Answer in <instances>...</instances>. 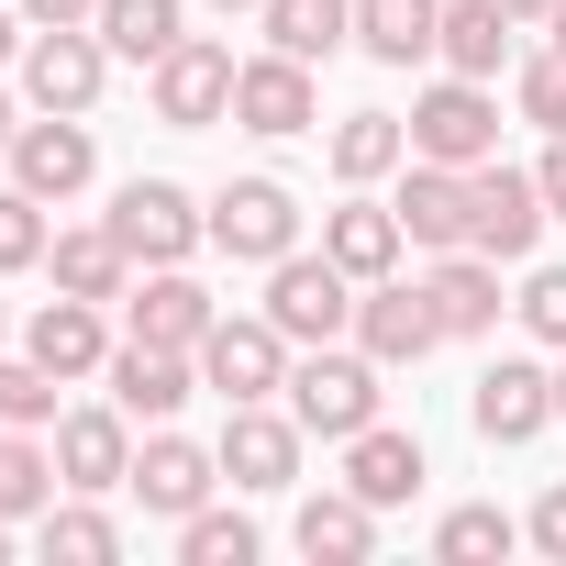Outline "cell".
<instances>
[{"instance_id": "cell-40", "label": "cell", "mask_w": 566, "mask_h": 566, "mask_svg": "<svg viewBox=\"0 0 566 566\" xmlns=\"http://www.w3.org/2000/svg\"><path fill=\"white\" fill-rule=\"evenodd\" d=\"M23 23H101V0H23Z\"/></svg>"}, {"instance_id": "cell-5", "label": "cell", "mask_w": 566, "mask_h": 566, "mask_svg": "<svg viewBox=\"0 0 566 566\" xmlns=\"http://www.w3.org/2000/svg\"><path fill=\"white\" fill-rule=\"evenodd\" d=\"M411 156H433V167H489L500 156V101H489V78H433L422 101H411Z\"/></svg>"}, {"instance_id": "cell-8", "label": "cell", "mask_w": 566, "mask_h": 566, "mask_svg": "<svg viewBox=\"0 0 566 566\" xmlns=\"http://www.w3.org/2000/svg\"><path fill=\"white\" fill-rule=\"evenodd\" d=\"M101 78H112L101 23H34V45H23V101L34 112H90Z\"/></svg>"}, {"instance_id": "cell-6", "label": "cell", "mask_w": 566, "mask_h": 566, "mask_svg": "<svg viewBox=\"0 0 566 566\" xmlns=\"http://www.w3.org/2000/svg\"><path fill=\"white\" fill-rule=\"evenodd\" d=\"M544 222H555V211H544V178H533V167H500V156L467 167V244H478V255L522 266V255L544 244Z\"/></svg>"}, {"instance_id": "cell-14", "label": "cell", "mask_w": 566, "mask_h": 566, "mask_svg": "<svg viewBox=\"0 0 566 566\" xmlns=\"http://www.w3.org/2000/svg\"><path fill=\"white\" fill-rule=\"evenodd\" d=\"M123 489H134V500H145L156 522H189V511H200V500L222 489V455H211V444H189V433H145V444H134V478H123Z\"/></svg>"}, {"instance_id": "cell-38", "label": "cell", "mask_w": 566, "mask_h": 566, "mask_svg": "<svg viewBox=\"0 0 566 566\" xmlns=\"http://www.w3.org/2000/svg\"><path fill=\"white\" fill-rule=\"evenodd\" d=\"M522 544H533V555H555V566H566V478H555V489H544V500H533V522H522Z\"/></svg>"}, {"instance_id": "cell-16", "label": "cell", "mask_w": 566, "mask_h": 566, "mask_svg": "<svg viewBox=\"0 0 566 566\" xmlns=\"http://www.w3.org/2000/svg\"><path fill=\"white\" fill-rule=\"evenodd\" d=\"M211 323H222V301L200 290L189 266H145V290H123V334H145V345H189L200 356Z\"/></svg>"}, {"instance_id": "cell-30", "label": "cell", "mask_w": 566, "mask_h": 566, "mask_svg": "<svg viewBox=\"0 0 566 566\" xmlns=\"http://www.w3.org/2000/svg\"><path fill=\"white\" fill-rule=\"evenodd\" d=\"M34 544H45L56 566H112V555H123V522L90 511V489H78V500H45V511H34Z\"/></svg>"}, {"instance_id": "cell-45", "label": "cell", "mask_w": 566, "mask_h": 566, "mask_svg": "<svg viewBox=\"0 0 566 566\" xmlns=\"http://www.w3.org/2000/svg\"><path fill=\"white\" fill-rule=\"evenodd\" d=\"M211 12H266V0H211Z\"/></svg>"}, {"instance_id": "cell-34", "label": "cell", "mask_w": 566, "mask_h": 566, "mask_svg": "<svg viewBox=\"0 0 566 566\" xmlns=\"http://www.w3.org/2000/svg\"><path fill=\"white\" fill-rule=\"evenodd\" d=\"M56 367H34V356H0V433H34V422H56Z\"/></svg>"}, {"instance_id": "cell-44", "label": "cell", "mask_w": 566, "mask_h": 566, "mask_svg": "<svg viewBox=\"0 0 566 566\" xmlns=\"http://www.w3.org/2000/svg\"><path fill=\"white\" fill-rule=\"evenodd\" d=\"M544 34H555V45H566V0H555V12H544Z\"/></svg>"}, {"instance_id": "cell-48", "label": "cell", "mask_w": 566, "mask_h": 566, "mask_svg": "<svg viewBox=\"0 0 566 566\" xmlns=\"http://www.w3.org/2000/svg\"><path fill=\"white\" fill-rule=\"evenodd\" d=\"M0 334H12V312H0Z\"/></svg>"}, {"instance_id": "cell-41", "label": "cell", "mask_w": 566, "mask_h": 566, "mask_svg": "<svg viewBox=\"0 0 566 566\" xmlns=\"http://www.w3.org/2000/svg\"><path fill=\"white\" fill-rule=\"evenodd\" d=\"M23 45H34V34H23L12 12H0V67H23Z\"/></svg>"}, {"instance_id": "cell-27", "label": "cell", "mask_w": 566, "mask_h": 566, "mask_svg": "<svg viewBox=\"0 0 566 566\" xmlns=\"http://www.w3.org/2000/svg\"><path fill=\"white\" fill-rule=\"evenodd\" d=\"M411 167V123L400 112H345L334 123V178L345 189H378V178H400Z\"/></svg>"}, {"instance_id": "cell-3", "label": "cell", "mask_w": 566, "mask_h": 566, "mask_svg": "<svg viewBox=\"0 0 566 566\" xmlns=\"http://www.w3.org/2000/svg\"><path fill=\"white\" fill-rule=\"evenodd\" d=\"M233 45H211V34H178L156 67H145V90H156V123L167 134H211V123H233Z\"/></svg>"}, {"instance_id": "cell-10", "label": "cell", "mask_w": 566, "mask_h": 566, "mask_svg": "<svg viewBox=\"0 0 566 566\" xmlns=\"http://www.w3.org/2000/svg\"><path fill=\"white\" fill-rule=\"evenodd\" d=\"M301 444H312V433L277 411V400H222V444H211V455H222L233 489H290V478H301Z\"/></svg>"}, {"instance_id": "cell-23", "label": "cell", "mask_w": 566, "mask_h": 566, "mask_svg": "<svg viewBox=\"0 0 566 566\" xmlns=\"http://www.w3.org/2000/svg\"><path fill=\"white\" fill-rule=\"evenodd\" d=\"M45 266H56L67 301H123V290H134V255H123L112 222H67V233L45 244Z\"/></svg>"}, {"instance_id": "cell-43", "label": "cell", "mask_w": 566, "mask_h": 566, "mask_svg": "<svg viewBox=\"0 0 566 566\" xmlns=\"http://www.w3.org/2000/svg\"><path fill=\"white\" fill-rule=\"evenodd\" d=\"M12 134H23V123H12V101H0V156H12Z\"/></svg>"}, {"instance_id": "cell-31", "label": "cell", "mask_w": 566, "mask_h": 566, "mask_svg": "<svg viewBox=\"0 0 566 566\" xmlns=\"http://www.w3.org/2000/svg\"><path fill=\"white\" fill-rule=\"evenodd\" d=\"M178 23H189V0H101V45L134 56V67H156L178 45Z\"/></svg>"}, {"instance_id": "cell-18", "label": "cell", "mask_w": 566, "mask_h": 566, "mask_svg": "<svg viewBox=\"0 0 566 566\" xmlns=\"http://www.w3.org/2000/svg\"><path fill=\"white\" fill-rule=\"evenodd\" d=\"M467 422H478L489 444H533V433L555 422V367H533V356H500V367L478 378Z\"/></svg>"}, {"instance_id": "cell-32", "label": "cell", "mask_w": 566, "mask_h": 566, "mask_svg": "<svg viewBox=\"0 0 566 566\" xmlns=\"http://www.w3.org/2000/svg\"><path fill=\"white\" fill-rule=\"evenodd\" d=\"M511 544H522V522H511L500 500H467V511L433 522V555H444V566H500Z\"/></svg>"}, {"instance_id": "cell-20", "label": "cell", "mask_w": 566, "mask_h": 566, "mask_svg": "<svg viewBox=\"0 0 566 566\" xmlns=\"http://www.w3.org/2000/svg\"><path fill=\"white\" fill-rule=\"evenodd\" d=\"M422 290H433L444 345H455V334H500V312H511V301H500V255H478V244H444Z\"/></svg>"}, {"instance_id": "cell-33", "label": "cell", "mask_w": 566, "mask_h": 566, "mask_svg": "<svg viewBox=\"0 0 566 566\" xmlns=\"http://www.w3.org/2000/svg\"><path fill=\"white\" fill-rule=\"evenodd\" d=\"M178 555H189V566H255V522H244V511H211V500H200V511L178 522Z\"/></svg>"}, {"instance_id": "cell-12", "label": "cell", "mask_w": 566, "mask_h": 566, "mask_svg": "<svg viewBox=\"0 0 566 566\" xmlns=\"http://www.w3.org/2000/svg\"><path fill=\"white\" fill-rule=\"evenodd\" d=\"M356 345H367L378 367H422V356L444 345L433 290H422V277H367V290H356Z\"/></svg>"}, {"instance_id": "cell-9", "label": "cell", "mask_w": 566, "mask_h": 566, "mask_svg": "<svg viewBox=\"0 0 566 566\" xmlns=\"http://www.w3.org/2000/svg\"><path fill=\"white\" fill-rule=\"evenodd\" d=\"M211 244L233 266H277V255L301 244V200L277 189V178H222L211 189Z\"/></svg>"}, {"instance_id": "cell-24", "label": "cell", "mask_w": 566, "mask_h": 566, "mask_svg": "<svg viewBox=\"0 0 566 566\" xmlns=\"http://www.w3.org/2000/svg\"><path fill=\"white\" fill-rule=\"evenodd\" d=\"M345 489H356V500H378V511H400V500L422 489V433H400V422H367V433L345 444Z\"/></svg>"}, {"instance_id": "cell-36", "label": "cell", "mask_w": 566, "mask_h": 566, "mask_svg": "<svg viewBox=\"0 0 566 566\" xmlns=\"http://www.w3.org/2000/svg\"><path fill=\"white\" fill-rule=\"evenodd\" d=\"M45 200L34 189H0V277H12V266H45Z\"/></svg>"}, {"instance_id": "cell-2", "label": "cell", "mask_w": 566, "mask_h": 566, "mask_svg": "<svg viewBox=\"0 0 566 566\" xmlns=\"http://www.w3.org/2000/svg\"><path fill=\"white\" fill-rule=\"evenodd\" d=\"M266 323L290 334V345H345L356 334V277L334 255H301L290 244V255L266 266Z\"/></svg>"}, {"instance_id": "cell-22", "label": "cell", "mask_w": 566, "mask_h": 566, "mask_svg": "<svg viewBox=\"0 0 566 566\" xmlns=\"http://www.w3.org/2000/svg\"><path fill=\"white\" fill-rule=\"evenodd\" d=\"M400 233L422 244V255H444V244H467V167H433V156H411L400 167Z\"/></svg>"}, {"instance_id": "cell-37", "label": "cell", "mask_w": 566, "mask_h": 566, "mask_svg": "<svg viewBox=\"0 0 566 566\" xmlns=\"http://www.w3.org/2000/svg\"><path fill=\"white\" fill-rule=\"evenodd\" d=\"M511 312L533 323V345H555V356H566V266H533V277H522V301H511Z\"/></svg>"}, {"instance_id": "cell-26", "label": "cell", "mask_w": 566, "mask_h": 566, "mask_svg": "<svg viewBox=\"0 0 566 566\" xmlns=\"http://www.w3.org/2000/svg\"><path fill=\"white\" fill-rule=\"evenodd\" d=\"M356 45L378 67H422L444 45V0H356Z\"/></svg>"}, {"instance_id": "cell-25", "label": "cell", "mask_w": 566, "mask_h": 566, "mask_svg": "<svg viewBox=\"0 0 566 566\" xmlns=\"http://www.w3.org/2000/svg\"><path fill=\"white\" fill-rule=\"evenodd\" d=\"M301 555L312 566H356V555H378V500H356V489H323V500H301Z\"/></svg>"}, {"instance_id": "cell-39", "label": "cell", "mask_w": 566, "mask_h": 566, "mask_svg": "<svg viewBox=\"0 0 566 566\" xmlns=\"http://www.w3.org/2000/svg\"><path fill=\"white\" fill-rule=\"evenodd\" d=\"M533 178H544V211H555V222H566V134H555V145H544V167H533Z\"/></svg>"}, {"instance_id": "cell-28", "label": "cell", "mask_w": 566, "mask_h": 566, "mask_svg": "<svg viewBox=\"0 0 566 566\" xmlns=\"http://www.w3.org/2000/svg\"><path fill=\"white\" fill-rule=\"evenodd\" d=\"M266 45L277 56H301V67H323L334 45H356V0H266Z\"/></svg>"}, {"instance_id": "cell-17", "label": "cell", "mask_w": 566, "mask_h": 566, "mask_svg": "<svg viewBox=\"0 0 566 566\" xmlns=\"http://www.w3.org/2000/svg\"><path fill=\"white\" fill-rule=\"evenodd\" d=\"M101 378H112V400H123L134 422H167V411L200 389V356H189V345H145V334H123Z\"/></svg>"}, {"instance_id": "cell-19", "label": "cell", "mask_w": 566, "mask_h": 566, "mask_svg": "<svg viewBox=\"0 0 566 566\" xmlns=\"http://www.w3.org/2000/svg\"><path fill=\"white\" fill-rule=\"evenodd\" d=\"M101 312H112V301H67V290H56V301L23 323V356L56 367V378H101V367H112V323H101Z\"/></svg>"}, {"instance_id": "cell-7", "label": "cell", "mask_w": 566, "mask_h": 566, "mask_svg": "<svg viewBox=\"0 0 566 566\" xmlns=\"http://www.w3.org/2000/svg\"><path fill=\"white\" fill-rule=\"evenodd\" d=\"M200 389H222V400H277V389H290V334H277L266 312H222V323L200 334Z\"/></svg>"}, {"instance_id": "cell-13", "label": "cell", "mask_w": 566, "mask_h": 566, "mask_svg": "<svg viewBox=\"0 0 566 566\" xmlns=\"http://www.w3.org/2000/svg\"><path fill=\"white\" fill-rule=\"evenodd\" d=\"M233 123H244V134H266V145L312 134V123H323L312 67H301V56H277V45H266V56H244V67H233Z\"/></svg>"}, {"instance_id": "cell-47", "label": "cell", "mask_w": 566, "mask_h": 566, "mask_svg": "<svg viewBox=\"0 0 566 566\" xmlns=\"http://www.w3.org/2000/svg\"><path fill=\"white\" fill-rule=\"evenodd\" d=\"M555 422H566V367H555Z\"/></svg>"}, {"instance_id": "cell-46", "label": "cell", "mask_w": 566, "mask_h": 566, "mask_svg": "<svg viewBox=\"0 0 566 566\" xmlns=\"http://www.w3.org/2000/svg\"><path fill=\"white\" fill-rule=\"evenodd\" d=\"M12 533H23V522H12V511H0V555H12Z\"/></svg>"}, {"instance_id": "cell-1", "label": "cell", "mask_w": 566, "mask_h": 566, "mask_svg": "<svg viewBox=\"0 0 566 566\" xmlns=\"http://www.w3.org/2000/svg\"><path fill=\"white\" fill-rule=\"evenodd\" d=\"M378 378H389V367H378L367 345H356V356H345V345H301V356H290V422L323 433V444H356V433L378 422V400H389Z\"/></svg>"}, {"instance_id": "cell-42", "label": "cell", "mask_w": 566, "mask_h": 566, "mask_svg": "<svg viewBox=\"0 0 566 566\" xmlns=\"http://www.w3.org/2000/svg\"><path fill=\"white\" fill-rule=\"evenodd\" d=\"M500 12H511V23H544V12H555V0H500Z\"/></svg>"}, {"instance_id": "cell-21", "label": "cell", "mask_w": 566, "mask_h": 566, "mask_svg": "<svg viewBox=\"0 0 566 566\" xmlns=\"http://www.w3.org/2000/svg\"><path fill=\"white\" fill-rule=\"evenodd\" d=\"M323 255L367 290V277H400L411 233H400V211H389V200H345V211H323Z\"/></svg>"}, {"instance_id": "cell-29", "label": "cell", "mask_w": 566, "mask_h": 566, "mask_svg": "<svg viewBox=\"0 0 566 566\" xmlns=\"http://www.w3.org/2000/svg\"><path fill=\"white\" fill-rule=\"evenodd\" d=\"M455 78H500L511 67V12L500 0H444V45H433Z\"/></svg>"}, {"instance_id": "cell-11", "label": "cell", "mask_w": 566, "mask_h": 566, "mask_svg": "<svg viewBox=\"0 0 566 566\" xmlns=\"http://www.w3.org/2000/svg\"><path fill=\"white\" fill-rule=\"evenodd\" d=\"M90 178H101L90 112H34V123L12 134V189H34V200H78Z\"/></svg>"}, {"instance_id": "cell-35", "label": "cell", "mask_w": 566, "mask_h": 566, "mask_svg": "<svg viewBox=\"0 0 566 566\" xmlns=\"http://www.w3.org/2000/svg\"><path fill=\"white\" fill-rule=\"evenodd\" d=\"M511 101H522V123H544V134H566V45H544V56H522V78H511Z\"/></svg>"}, {"instance_id": "cell-4", "label": "cell", "mask_w": 566, "mask_h": 566, "mask_svg": "<svg viewBox=\"0 0 566 566\" xmlns=\"http://www.w3.org/2000/svg\"><path fill=\"white\" fill-rule=\"evenodd\" d=\"M112 233H123L134 266H189V255L211 244V211H200L178 178H123V189H112Z\"/></svg>"}, {"instance_id": "cell-15", "label": "cell", "mask_w": 566, "mask_h": 566, "mask_svg": "<svg viewBox=\"0 0 566 566\" xmlns=\"http://www.w3.org/2000/svg\"><path fill=\"white\" fill-rule=\"evenodd\" d=\"M56 478L67 489H123L134 478V411L123 400H101V411H56Z\"/></svg>"}]
</instances>
